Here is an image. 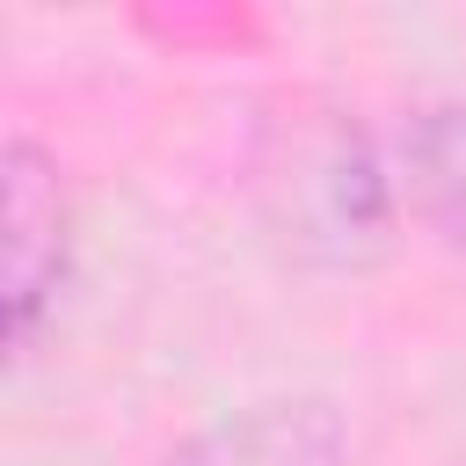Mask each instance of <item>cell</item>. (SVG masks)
<instances>
[{
  "label": "cell",
  "instance_id": "cell-4",
  "mask_svg": "<svg viewBox=\"0 0 466 466\" xmlns=\"http://www.w3.org/2000/svg\"><path fill=\"white\" fill-rule=\"evenodd\" d=\"M393 175H400V204L451 255H466V95H437L408 109L393 138Z\"/></svg>",
  "mask_w": 466,
  "mask_h": 466
},
{
  "label": "cell",
  "instance_id": "cell-2",
  "mask_svg": "<svg viewBox=\"0 0 466 466\" xmlns=\"http://www.w3.org/2000/svg\"><path fill=\"white\" fill-rule=\"evenodd\" d=\"M73 269V197L66 167L44 138L7 131L0 146V306H7V350L29 357L36 328L51 320Z\"/></svg>",
  "mask_w": 466,
  "mask_h": 466
},
{
  "label": "cell",
  "instance_id": "cell-1",
  "mask_svg": "<svg viewBox=\"0 0 466 466\" xmlns=\"http://www.w3.org/2000/svg\"><path fill=\"white\" fill-rule=\"evenodd\" d=\"M262 189L277 204V226L299 255L320 262H364L400 211V175L350 116L291 124L284 153L262 160Z\"/></svg>",
  "mask_w": 466,
  "mask_h": 466
},
{
  "label": "cell",
  "instance_id": "cell-3",
  "mask_svg": "<svg viewBox=\"0 0 466 466\" xmlns=\"http://www.w3.org/2000/svg\"><path fill=\"white\" fill-rule=\"evenodd\" d=\"M350 415L328 393H255L197 422L160 466H350Z\"/></svg>",
  "mask_w": 466,
  "mask_h": 466
}]
</instances>
